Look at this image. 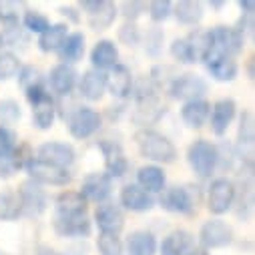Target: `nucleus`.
I'll return each instance as SVG.
<instances>
[{
  "label": "nucleus",
  "instance_id": "f257e3e1",
  "mask_svg": "<svg viewBox=\"0 0 255 255\" xmlns=\"http://www.w3.org/2000/svg\"><path fill=\"white\" fill-rule=\"evenodd\" d=\"M137 147L141 151V155L153 163H173L177 157V149L175 145L159 131L153 129H141L135 135Z\"/></svg>",
  "mask_w": 255,
  "mask_h": 255
},
{
  "label": "nucleus",
  "instance_id": "f03ea898",
  "mask_svg": "<svg viewBox=\"0 0 255 255\" xmlns=\"http://www.w3.org/2000/svg\"><path fill=\"white\" fill-rule=\"evenodd\" d=\"M187 161L193 169V173L201 179H207L213 175V171L217 169V163H219V149L205 141V139H197L189 145V151H187Z\"/></svg>",
  "mask_w": 255,
  "mask_h": 255
},
{
  "label": "nucleus",
  "instance_id": "7ed1b4c3",
  "mask_svg": "<svg viewBox=\"0 0 255 255\" xmlns=\"http://www.w3.org/2000/svg\"><path fill=\"white\" fill-rule=\"evenodd\" d=\"M237 195L235 183L227 177H219L211 183L209 187V197H207V207L213 215H223L231 209L233 201Z\"/></svg>",
  "mask_w": 255,
  "mask_h": 255
},
{
  "label": "nucleus",
  "instance_id": "20e7f679",
  "mask_svg": "<svg viewBox=\"0 0 255 255\" xmlns=\"http://www.w3.org/2000/svg\"><path fill=\"white\" fill-rule=\"evenodd\" d=\"M101 115L91 107H77L69 117V131L75 139H89L101 129Z\"/></svg>",
  "mask_w": 255,
  "mask_h": 255
},
{
  "label": "nucleus",
  "instance_id": "39448f33",
  "mask_svg": "<svg viewBox=\"0 0 255 255\" xmlns=\"http://www.w3.org/2000/svg\"><path fill=\"white\" fill-rule=\"evenodd\" d=\"M209 34V48H215L227 56H235L243 50V34L233 26H215L207 30Z\"/></svg>",
  "mask_w": 255,
  "mask_h": 255
},
{
  "label": "nucleus",
  "instance_id": "423d86ee",
  "mask_svg": "<svg viewBox=\"0 0 255 255\" xmlns=\"http://www.w3.org/2000/svg\"><path fill=\"white\" fill-rule=\"evenodd\" d=\"M201 60L205 62L209 75L219 83H229L237 77V71H239L237 62L231 56H227V54H223L215 48H207L205 54L201 56Z\"/></svg>",
  "mask_w": 255,
  "mask_h": 255
},
{
  "label": "nucleus",
  "instance_id": "0eeeda50",
  "mask_svg": "<svg viewBox=\"0 0 255 255\" xmlns=\"http://www.w3.org/2000/svg\"><path fill=\"white\" fill-rule=\"evenodd\" d=\"M24 169L28 171L30 179L36 181L38 185H67V183H71V173L67 169L44 163L34 157L28 161V165Z\"/></svg>",
  "mask_w": 255,
  "mask_h": 255
},
{
  "label": "nucleus",
  "instance_id": "6e6552de",
  "mask_svg": "<svg viewBox=\"0 0 255 255\" xmlns=\"http://www.w3.org/2000/svg\"><path fill=\"white\" fill-rule=\"evenodd\" d=\"M169 93L173 99H181L185 103L189 101H197L207 93V83L193 73H187L181 77H175L169 85Z\"/></svg>",
  "mask_w": 255,
  "mask_h": 255
},
{
  "label": "nucleus",
  "instance_id": "1a4fd4ad",
  "mask_svg": "<svg viewBox=\"0 0 255 255\" xmlns=\"http://www.w3.org/2000/svg\"><path fill=\"white\" fill-rule=\"evenodd\" d=\"M18 201H20V209L22 213L26 215H40L44 209H46V193L42 185H38L36 181L32 179H26L20 183V189H18Z\"/></svg>",
  "mask_w": 255,
  "mask_h": 255
},
{
  "label": "nucleus",
  "instance_id": "9d476101",
  "mask_svg": "<svg viewBox=\"0 0 255 255\" xmlns=\"http://www.w3.org/2000/svg\"><path fill=\"white\" fill-rule=\"evenodd\" d=\"M199 241H201L203 249L225 247L233 241V229H231V225H227L221 219H209L203 223V227L199 231Z\"/></svg>",
  "mask_w": 255,
  "mask_h": 255
},
{
  "label": "nucleus",
  "instance_id": "9b49d317",
  "mask_svg": "<svg viewBox=\"0 0 255 255\" xmlns=\"http://www.w3.org/2000/svg\"><path fill=\"white\" fill-rule=\"evenodd\" d=\"M36 159L67 169L69 165L75 163V149L67 143H60V141H48V143L38 147V157Z\"/></svg>",
  "mask_w": 255,
  "mask_h": 255
},
{
  "label": "nucleus",
  "instance_id": "f8f14e48",
  "mask_svg": "<svg viewBox=\"0 0 255 255\" xmlns=\"http://www.w3.org/2000/svg\"><path fill=\"white\" fill-rule=\"evenodd\" d=\"M113 189V179L107 173H91L85 177L83 187L79 193L87 199V201H95V203H103Z\"/></svg>",
  "mask_w": 255,
  "mask_h": 255
},
{
  "label": "nucleus",
  "instance_id": "ddd939ff",
  "mask_svg": "<svg viewBox=\"0 0 255 255\" xmlns=\"http://www.w3.org/2000/svg\"><path fill=\"white\" fill-rule=\"evenodd\" d=\"M101 151H103V157H105V167H107V175L113 179L117 177H123L129 169V161L125 157V151L119 143L115 141H103L101 145Z\"/></svg>",
  "mask_w": 255,
  "mask_h": 255
},
{
  "label": "nucleus",
  "instance_id": "4468645a",
  "mask_svg": "<svg viewBox=\"0 0 255 255\" xmlns=\"http://www.w3.org/2000/svg\"><path fill=\"white\" fill-rule=\"evenodd\" d=\"M165 115V107L159 101L157 95H147V97H137V109L133 113V121L137 125H155L161 117Z\"/></svg>",
  "mask_w": 255,
  "mask_h": 255
},
{
  "label": "nucleus",
  "instance_id": "2eb2a0df",
  "mask_svg": "<svg viewBox=\"0 0 255 255\" xmlns=\"http://www.w3.org/2000/svg\"><path fill=\"white\" fill-rule=\"evenodd\" d=\"M121 205L135 213H145L155 207V199L139 185H125L121 189Z\"/></svg>",
  "mask_w": 255,
  "mask_h": 255
},
{
  "label": "nucleus",
  "instance_id": "dca6fc26",
  "mask_svg": "<svg viewBox=\"0 0 255 255\" xmlns=\"http://www.w3.org/2000/svg\"><path fill=\"white\" fill-rule=\"evenodd\" d=\"M54 231L62 237H89L91 221L85 215H56Z\"/></svg>",
  "mask_w": 255,
  "mask_h": 255
},
{
  "label": "nucleus",
  "instance_id": "f3484780",
  "mask_svg": "<svg viewBox=\"0 0 255 255\" xmlns=\"http://www.w3.org/2000/svg\"><path fill=\"white\" fill-rule=\"evenodd\" d=\"M161 207L171 213H191L193 211V199L185 187H169L163 189V195L159 199Z\"/></svg>",
  "mask_w": 255,
  "mask_h": 255
},
{
  "label": "nucleus",
  "instance_id": "a211bd4d",
  "mask_svg": "<svg viewBox=\"0 0 255 255\" xmlns=\"http://www.w3.org/2000/svg\"><path fill=\"white\" fill-rule=\"evenodd\" d=\"M235 109H237V105H235L233 99H219L211 107V113H209V117H211V131L217 137L227 133L229 125H231V121L235 117Z\"/></svg>",
  "mask_w": 255,
  "mask_h": 255
},
{
  "label": "nucleus",
  "instance_id": "6ab92c4d",
  "mask_svg": "<svg viewBox=\"0 0 255 255\" xmlns=\"http://www.w3.org/2000/svg\"><path fill=\"white\" fill-rule=\"evenodd\" d=\"M95 221H97L101 233H111V235H119V231L125 225L123 211L113 203L99 205L97 211H95Z\"/></svg>",
  "mask_w": 255,
  "mask_h": 255
},
{
  "label": "nucleus",
  "instance_id": "aec40b11",
  "mask_svg": "<svg viewBox=\"0 0 255 255\" xmlns=\"http://www.w3.org/2000/svg\"><path fill=\"white\" fill-rule=\"evenodd\" d=\"M107 89L113 97L127 99L133 93V75L125 65H115L107 75Z\"/></svg>",
  "mask_w": 255,
  "mask_h": 255
},
{
  "label": "nucleus",
  "instance_id": "412c9836",
  "mask_svg": "<svg viewBox=\"0 0 255 255\" xmlns=\"http://www.w3.org/2000/svg\"><path fill=\"white\" fill-rule=\"evenodd\" d=\"M211 113V105L205 99H197V101H189L183 105L181 109V119L187 127L191 129H201V127L207 123Z\"/></svg>",
  "mask_w": 255,
  "mask_h": 255
},
{
  "label": "nucleus",
  "instance_id": "4be33fe9",
  "mask_svg": "<svg viewBox=\"0 0 255 255\" xmlns=\"http://www.w3.org/2000/svg\"><path fill=\"white\" fill-rule=\"evenodd\" d=\"M91 62L97 71H107V69H113L115 65H119V50L115 46L113 40H99L93 50H91Z\"/></svg>",
  "mask_w": 255,
  "mask_h": 255
},
{
  "label": "nucleus",
  "instance_id": "5701e85b",
  "mask_svg": "<svg viewBox=\"0 0 255 255\" xmlns=\"http://www.w3.org/2000/svg\"><path fill=\"white\" fill-rule=\"evenodd\" d=\"M48 83H50V87H52V91H54L56 95L67 97V95H71L73 89H75L77 73H75L73 67L62 65V62H60V65H56V67L50 71V75H48Z\"/></svg>",
  "mask_w": 255,
  "mask_h": 255
},
{
  "label": "nucleus",
  "instance_id": "b1692460",
  "mask_svg": "<svg viewBox=\"0 0 255 255\" xmlns=\"http://www.w3.org/2000/svg\"><path fill=\"white\" fill-rule=\"evenodd\" d=\"M105 89H107V73L97 69L87 71L79 85V91L87 101H99L105 95Z\"/></svg>",
  "mask_w": 255,
  "mask_h": 255
},
{
  "label": "nucleus",
  "instance_id": "393cba45",
  "mask_svg": "<svg viewBox=\"0 0 255 255\" xmlns=\"http://www.w3.org/2000/svg\"><path fill=\"white\" fill-rule=\"evenodd\" d=\"M165 183H167V177H165V171L157 165H145L139 169L137 173V185L147 191V193H161L165 189Z\"/></svg>",
  "mask_w": 255,
  "mask_h": 255
},
{
  "label": "nucleus",
  "instance_id": "a878e982",
  "mask_svg": "<svg viewBox=\"0 0 255 255\" xmlns=\"http://www.w3.org/2000/svg\"><path fill=\"white\" fill-rule=\"evenodd\" d=\"M30 159H32V155H30V151H28L26 145L14 147L8 155L0 157V177H10L18 169H24Z\"/></svg>",
  "mask_w": 255,
  "mask_h": 255
},
{
  "label": "nucleus",
  "instance_id": "bb28decb",
  "mask_svg": "<svg viewBox=\"0 0 255 255\" xmlns=\"http://www.w3.org/2000/svg\"><path fill=\"white\" fill-rule=\"evenodd\" d=\"M87 199L79 191H65L56 197V215H85Z\"/></svg>",
  "mask_w": 255,
  "mask_h": 255
},
{
  "label": "nucleus",
  "instance_id": "cd10ccee",
  "mask_svg": "<svg viewBox=\"0 0 255 255\" xmlns=\"http://www.w3.org/2000/svg\"><path fill=\"white\" fill-rule=\"evenodd\" d=\"M191 243H193V235L189 231L175 229L161 241V255H183Z\"/></svg>",
  "mask_w": 255,
  "mask_h": 255
},
{
  "label": "nucleus",
  "instance_id": "c85d7f7f",
  "mask_svg": "<svg viewBox=\"0 0 255 255\" xmlns=\"http://www.w3.org/2000/svg\"><path fill=\"white\" fill-rule=\"evenodd\" d=\"M157 239L149 231H135L127 239V253L129 255H155Z\"/></svg>",
  "mask_w": 255,
  "mask_h": 255
},
{
  "label": "nucleus",
  "instance_id": "c756f323",
  "mask_svg": "<svg viewBox=\"0 0 255 255\" xmlns=\"http://www.w3.org/2000/svg\"><path fill=\"white\" fill-rule=\"evenodd\" d=\"M62 65H69V62H77L83 58L85 54V34L83 32H73L65 38L62 46L56 50Z\"/></svg>",
  "mask_w": 255,
  "mask_h": 255
},
{
  "label": "nucleus",
  "instance_id": "7c9ffc66",
  "mask_svg": "<svg viewBox=\"0 0 255 255\" xmlns=\"http://www.w3.org/2000/svg\"><path fill=\"white\" fill-rule=\"evenodd\" d=\"M69 36V26L67 24H50L38 38V48L42 52H54L62 46L65 38Z\"/></svg>",
  "mask_w": 255,
  "mask_h": 255
},
{
  "label": "nucleus",
  "instance_id": "2f4dec72",
  "mask_svg": "<svg viewBox=\"0 0 255 255\" xmlns=\"http://www.w3.org/2000/svg\"><path fill=\"white\" fill-rule=\"evenodd\" d=\"M115 18H117V4L111 2V0H103L99 10L89 14V24L93 30H105L115 22Z\"/></svg>",
  "mask_w": 255,
  "mask_h": 255
},
{
  "label": "nucleus",
  "instance_id": "473e14b6",
  "mask_svg": "<svg viewBox=\"0 0 255 255\" xmlns=\"http://www.w3.org/2000/svg\"><path fill=\"white\" fill-rule=\"evenodd\" d=\"M175 16L181 24L195 26L203 18V4L201 2H191V0H183L175 6Z\"/></svg>",
  "mask_w": 255,
  "mask_h": 255
},
{
  "label": "nucleus",
  "instance_id": "72a5a7b5",
  "mask_svg": "<svg viewBox=\"0 0 255 255\" xmlns=\"http://www.w3.org/2000/svg\"><path fill=\"white\" fill-rule=\"evenodd\" d=\"M22 215L18 195L12 191H0V219L2 221H16Z\"/></svg>",
  "mask_w": 255,
  "mask_h": 255
},
{
  "label": "nucleus",
  "instance_id": "f704fd0d",
  "mask_svg": "<svg viewBox=\"0 0 255 255\" xmlns=\"http://www.w3.org/2000/svg\"><path fill=\"white\" fill-rule=\"evenodd\" d=\"M32 121L40 131L50 129L52 123H54V101H52V97L32 107Z\"/></svg>",
  "mask_w": 255,
  "mask_h": 255
},
{
  "label": "nucleus",
  "instance_id": "c9c22d12",
  "mask_svg": "<svg viewBox=\"0 0 255 255\" xmlns=\"http://www.w3.org/2000/svg\"><path fill=\"white\" fill-rule=\"evenodd\" d=\"M171 54L175 60L183 62V65H193V62H197V52H195L193 44L189 42V38H175L171 44Z\"/></svg>",
  "mask_w": 255,
  "mask_h": 255
},
{
  "label": "nucleus",
  "instance_id": "e433bc0d",
  "mask_svg": "<svg viewBox=\"0 0 255 255\" xmlns=\"http://www.w3.org/2000/svg\"><path fill=\"white\" fill-rule=\"evenodd\" d=\"M20 117H22V111L16 101H12V99L0 101V127L14 125L20 121Z\"/></svg>",
  "mask_w": 255,
  "mask_h": 255
},
{
  "label": "nucleus",
  "instance_id": "4c0bfd02",
  "mask_svg": "<svg viewBox=\"0 0 255 255\" xmlns=\"http://www.w3.org/2000/svg\"><path fill=\"white\" fill-rule=\"evenodd\" d=\"M20 60H18V56L16 54H12V52H2L0 50V79H12V77H16L18 73H20Z\"/></svg>",
  "mask_w": 255,
  "mask_h": 255
},
{
  "label": "nucleus",
  "instance_id": "58836bf2",
  "mask_svg": "<svg viewBox=\"0 0 255 255\" xmlns=\"http://www.w3.org/2000/svg\"><path fill=\"white\" fill-rule=\"evenodd\" d=\"M22 24L26 26L28 32H36V34H42L48 26H50V20L40 14L38 10H26L24 16H22Z\"/></svg>",
  "mask_w": 255,
  "mask_h": 255
},
{
  "label": "nucleus",
  "instance_id": "ea45409f",
  "mask_svg": "<svg viewBox=\"0 0 255 255\" xmlns=\"http://www.w3.org/2000/svg\"><path fill=\"white\" fill-rule=\"evenodd\" d=\"M97 247H99L101 255H123V243H121L119 235L101 233L97 239Z\"/></svg>",
  "mask_w": 255,
  "mask_h": 255
},
{
  "label": "nucleus",
  "instance_id": "a19ab883",
  "mask_svg": "<svg viewBox=\"0 0 255 255\" xmlns=\"http://www.w3.org/2000/svg\"><path fill=\"white\" fill-rule=\"evenodd\" d=\"M239 143L241 145H247L251 147L253 145V139H255V127H253V113L251 111H245L241 115V121H239V135H237Z\"/></svg>",
  "mask_w": 255,
  "mask_h": 255
},
{
  "label": "nucleus",
  "instance_id": "79ce46f5",
  "mask_svg": "<svg viewBox=\"0 0 255 255\" xmlns=\"http://www.w3.org/2000/svg\"><path fill=\"white\" fill-rule=\"evenodd\" d=\"M173 12V4L169 0H153L149 4V14H151V20L153 22H163L171 16Z\"/></svg>",
  "mask_w": 255,
  "mask_h": 255
},
{
  "label": "nucleus",
  "instance_id": "37998d69",
  "mask_svg": "<svg viewBox=\"0 0 255 255\" xmlns=\"http://www.w3.org/2000/svg\"><path fill=\"white\" fill-rule=\"evenodd\" d=\"M18 83H20V87L24 91L30 89V87H34V85H40L42 83L40 81V73L34 67H22L20 73H18Z\"/></svg>",
  "mask_w": 255,
  "mask_h": 255
},
{
  "label": "nucleus",
  "instance_id": "c03bdc74",
  "mask_svg": "<svg viewBox=\"0 0 255 255\" xmlns=\"http://www.w3.org/2000/svg\"><path fill=\"white\" fill-rule=\"evenodd\" d=\"M119 38H121L125 44L135 46V44H139V40H141V32H139V28H137L133 22H127V24H123V26L119 28Z\"/></svg>",
  "mask_w": 255,
  "mask_h": 255
},
{
  "label": "nucleus",
  "instance_id": "a18cd8bd",
  "mask_svg": "<svg viewBox=\"0 0 255 255\" xmlns=\"http://www.w3.org/2000/svg\"><path fill=\"white\" fill-rule=\"evenodd\" d=\"M163 38H165V34H163V30L161 28H151L149 32H147V52L151 54V56H157L159 54V50H161V44H163Z\"/></svg>",
  "mask_w": 255,
  "mask_h": 255
},
{
  "label": "nucleus",
  "instance_id": "49530a36",
  "mask_svg": "<svg viewBox=\"0 0 255 255\" xmlns=\"http://www.w3.org/2000/svg\"><path fill=\"white\" fill-rule=\"evenodd\" d=\"M123 16L127 18V22H133L135 18H139L143 12H145V8H147V4L145 2H137V0H133V2H123Z\"/></svg>",
  "mask_w": 255,
  "mask_h": 255
},
{
  "label": "nucleus",
  "instance_id": "de8ad7c7",
  "mask_svg": "<svg viewBox=\"0 0 255 255\" xmlns=\"http://www.w3.org/2000/svg\"><path fill=\"white\" fill-rule=\"evenodd\" d=\"M14 141H16V139H14V133H12L10 129H6V127H0V157L8 155V153L16 147Z\"/></svg>",
  "mask_w": 255,
  "mask_h": 255
},
{
  "label": "nucleus",
  "instance_id": "09e8293b",
  "mask_svg": "<svg viewBox=\"0 0 255 255\" xmlns=\"http://www.w3.org/2000/svg\"><path fill=\"white\" fill-rule=\"evenodd\" d=\"M101 2H103V0H83V2H81V8H83L85 12H89V14H93L95 10H99Z\"/></svg>",
  "mask_w": 255,
  "mask_h": 255
},
{
  "label": "nucleus",
  "instance_id": "8fccbe9b",
  "mask_svg": "<svg viewBox=\"0 0 255 255\" xmlns=\"http://www.w3.org/2000/svg\"><path fill=\"white\" fill-rule=\"evenodd\" d=\"M239 8L243 10L245 16H253V10H255V0H241L239 2Z\"/></svg>",
  "mask_w": 255,
  "mask_h": 255
},
{
  "label": "nucleus",
  "instance_id": "3c124183",
  "mask_svg": "<svg viewBox=\"0 0 255 255\" xmlns=\"http://www.w3.org/2000/svg\"><path fill=\"white\" fill-rule=\"evenodd\" d=\"M183 255H209V253H207V249H203V247H189Z\"/></svg>",
  "mask_w": 255,
  "mask_h": 255
},
{
  "label": "nucleus",
  "instance_id": "603ef678",
  "mask_svg": "<svg viewBox=\"0 0 255 255\" xmlns=\"http://www.w3.org/2000/svg\"><path fill=\"white\" fill-rule=\"evenodd\" d=\"M60 12L65 14V16H71V18H73L75 22H79V16L75 14V10H73V8H60Z\"/></svg>",
  "mask_w": 255,
  "mask_h": 255
},
{
  "label": "nucleus",
  "instance_id": "864d4df0",
  "mask_svg": "<svg viewBox=\"0 0 255 255\" xmlns=\"http://www.w3.org/2000/svg\"><path fill=\"white\" fill-rule=\"evenodd\" d=\"M247 75H249V79H253L255 75H253V58H249L247 60Z\"/></svg>",
  "mask_w": 255,
  "mask_h": 255
},
{
  "label": "nucleus",
  "instance_id": "5fc2aeb1",
  "mask_svg": "<svg viewBox=\"0 0 255 255\" xmlns=\"http://www.w3.org/2000/svg\"><path fill=\"white\" fill-rule=\"evenodd\" d=\"M213 8H221L223 6V2H221V0H213V2H209Z\"/></svg>",
  "mask_w": 255,
  "mask_h": 255
},
{
  "label": "nucleus",
  "instance_id": "6e6d98bb",
  "mask_svg": "<svg viewBox=\"0 0 255 255\" xmlns=\"http://www.w3.org/2000/svg\"><path fill=\"white\" fill-rule=\"evenodd\" d=\"M0 255H6V253H4V251H0Z\"/></svg>",
  "mask_w": 255,
  "mask_h": 255
}]
</instances>
